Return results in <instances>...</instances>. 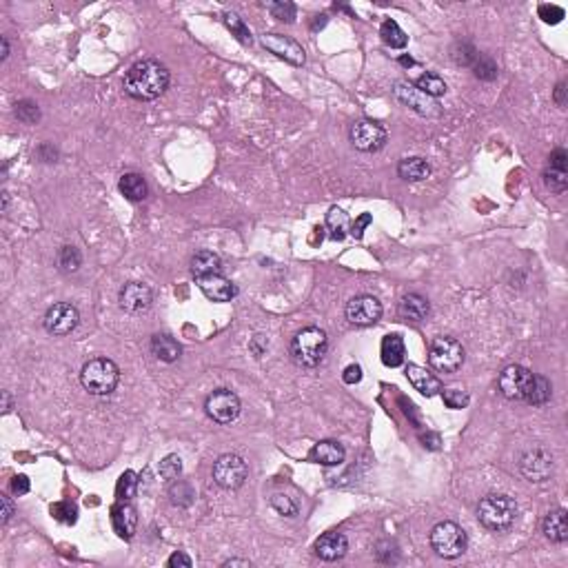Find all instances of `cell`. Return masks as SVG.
<instances>
[{
  "label": "cell",
  "mask_w": 568,
  "mask_h": 568,
  "mask_svg": "<svg viewBox=\"0 0 568 568\" xmlns=\"http://www.w3.org/2000/svg\"><path fill=\"white\" fill-rule=\"evenodd\" d=\"M169 69L158 60H140L124 76V91L136 100H156L169 87Z\"/></svg>",
  "instance_id": "obj_1"
},
{
  "label": "cell",
  "mask_w": 568,
  "mask_h": 568,
  "mask_svg": "<svg viewBox=\"0 0 568 568\" xmlns=\"http://www.w3.org/2000/svg\"><path fill=\"white\" fill-rule=\"evenodd\" d=\"M328 349V338L320 326H306L302 331L296 333L291 340V358L298 366L304 369H316L322 364L324 355Z\"/></svg>",
  "instance_id": "obj_2"
},
{
  "label": "cell",
  "mask_w": 568,
  "mask_h": 568,
  "mask_svg": "<svg viewBox=\"0 0 568 568\" xmlns=\"http://www.w3.org/2000/svg\"><path fill=\"white\" fill-rule=\"evenodd\" d=\"M80 382L85 391H89L91 395H98V397L112 395L120 382V369L114 360L94 358L82 366Z\"/></svg>",
  "instance_id": "obj_3"
},
{
  "label": "cell",
  "mask_w": 568,
  "mask_h": 568,
  "mask_svg": "<svg viewBox=\"0 0 568 568\" xmlns=\"http://www.w3.org/2000/svg\"><path fill=\"white\" fill-rule=\"evenodd\" d=\"M518 518V504L513 498L508 495H491L482 498L480 506H478V520L484 528L493 530V533H504L513 524H515Z\"/></svg>",
  "instance_id": "obj_4"
},
{
  "label": "cell",
  "mask_w": 568,
  "mask_h": 568,
  "mask_svg": "<svg viewBox=\"0 0 568 568\" xmlns=\"http://www.w3.org/2000/svg\"><path fill=\"white\" fill-rule=\"evenodd\" d=\"M468 546V537L455 522H439L431 530V548L444 559L460 557Z\"/></svg>",
  "instance_id": "obj_5"
},
{
  "label": "cell",
  "mask_w": 568,
  "mask_h": 568,
  "mask_svg": "<svg viewBox=\"0 0 568 568\" xmlns=\"http://www.w3.org/2000/svg\"><path fill=\"white\" fill-rule=\"evenodd\" d=\"M429 364L437 373H455L464 364V346L455 338L439 336L429 346Z\"/></svg>",
  "instance_id": "obj_6"
},
{
  "label": "cell",
  "mask_w": 568,
  "mask_h": 568,
  "mask_svg": "<svg viewBox=\"0 0 568 568\" xmlns=\"http://www.w3.org/2000/svg\"><path fill=\"white\" fill-rule=\"evenodd\" d=\"M249 478V466L240 455H220L215 464H213V480L218 486H223L225 491H235L240 488Z\"/></svg>",
  "instance_id": "obj_7"
},
{
  "label": "cell",
  "mask_w": 568,
  "mask_h": 568,
  "mask_svg": "<svg viewBox=\"0 0 568 568\" xmlns=\"http://www.w3.org/2000/svg\"><path fill=\"white\" fill-rule=\"evenodd\" d=\"M533 377L535 373L528 371L526 366L522 364H510L500 373L498 377V389L506 400H515V402H524L530 387H533Z\"/></svg>",
  "instance_id": "obj_8"
},
{
  "label": "cell",
  "mask_w": 568,
  "mask_h": 568,
  "mask_svg": "<svg viewBox=\"0 0 568 568\" xmlns=\"http://www.w3.org/2000/svg\"><path fill=\"white\" fill-rule=\"evenodd\" d=\"M242 411L240 397L229 389H215L205 400V413L213 419L215 424H231L237 419Z\"/></svg>",
  "instance_id": "obj_9"
},
{
  "label": "cell",
  "mask_w": 568,
  "mask_h": 568,
  "mask_svg": "<svg viewBox=\"0 0 568 568\" xmlns=\"http://www.w3.org/2000/svg\"><path fill=\"white\" fill-rule=\"evenodd\" d=\"M389 136L387 129L382 124L373 122V120H358L351 127V142L358 151L364 154H375L380 151L384 144H387Z\"/></svg>",
  "instance_id": "obj_10"
},
{
  "label": "cell",
  "mask_w": 568,
  "mask_h": 568,
  "mask_svg": "<svg viewBox=\"0 0 568 568\" xmlns=\"http://www.w3.org/2000/svg\"><path fill=\"white\" fill-rule=\"evenodd\" d=\"M45 328L53 336H67L80 324V314L71 302H56L47 309L45 314Z\"/></svg>",
  "instance_id": "obj_11"
},
{
  "label": "cell",
  "mask_w": 568,
  "mask_h": 568,
  "mask_svg": "<svg viewBox=\"0 0 568 568\" xmlns=\"http://www.w3.org/2000/svg\"><path fill=\"white\" fill-rule=\"evenodd\" d=\"M520 471L528 482H546L553 473V455L544 449H530L522 455Z\"/></svg>",
  "instance_id": "obj_12"
},
{
  "label": "cell",
  "mask_w": 568,
  "mask_h": 568,
  "mask_svg": "<svg viewBox=\"0 0 568 568\" xmlns=\"http://www.w3.org/2000/svg\"><path fill=\"white\" fill-rule=\"evenodd\" d=\"M395 98L407 105L409 109H413L415 114L427 116V118H435L439 116V107L433 98H429L427 94H422L419 89H415L409 82H395Z\"/></svg>",
  "instance_id": "obj_13"
},
{
  "label": "cell",
  "mask_w": 568,
  "mask_h": 568,
  "mask_svg": "<svg viewBox=\"0 0 568 568\" xmlns=\"http://www.w3.org/2000/svg\"><path fill=\"white\" fill-rule=\"evenodd\" d=\"M382 318V302L373 296H355L346 304V320L355 326H371Z\"/></svg>",
  "instance_id": "obj_14"
},
{
  "label": "cell",
  "mask_w": 568,
  "mask_h": 568,
  "mask_svg": "<svg viewBox=\"0 0 568 568\" xmlns=\"http://www.w3.org/2000/svg\"><path fill=\"white\" fill-rule=\"evenodd\" d=\"M262 47L271 53H276L278 58L286 60L289 65H296V67H302L304 65V49L289 38V36H282V33H264L262 36Z\"/></svg>",
  "instance_id": "obj_15"
},
{
  "label": "cell",
  "mask_w": 568,
  "mask_h": 568,
  "mask_svg": "<svg viewBox=\"0 0 568 568\" xmlns=\"http://www.w3.org/2000/svg\"><path fill=\"white\" fill-rule=\"evenodd\" d=\"M118 302L127 314H144L154 302V291L144 282H127L120 289Z\"/></svg>",
  "instance_id": "obj_16"
},
{
  "label": "cell",
  "mask_w": 568,
  "mask_h": 568,
  "mask_svg": "<svg viewBox=\"0 0 568 568\" xmlns=\"http://www.w3.org/2000/svg\"><path fill=\"white\" fill-rule=\"evenodd\" d=\"M544 185L553 193H564L568 189V154L562 146L551 154L544 169Z\"/></svg>",
  "instance_id": "obj_17"
},
{
  "label": "cell",
  "mask_w": 568,
  "mask_h": 568,
  "mask_svg": "<svg viewBox=\"0 0 568 568\" xmlns=\"http://www.w3.org/2000/svg\"><path fill=\"white\" fill-rule=\"evenodd\" d=\"M112 524H114V530L118 533V537H122V540L134 537L136 526H138V510L134 508V504L129 500H120L112 508Z\"/></svg>",
  "instance_id": "obj_18"
},
{
  "label": "cell",
  "mask_w": 568,
  "mask_h": 568,
  "mask_svg": "<svg viewBox=\"0 0 568 568\" xmlns=\"http://www.w3.org/2000/svg\"><path fill=\"white\" fill-rule=\"evenodd\" d=\"M200 291L213 302H231L235 298L237 289L233 286L231 280H227L223 273H215V276H205V278H195Z\"/></svg>",
  "instance_id": "obj_19"
},
{
  "label": "cell",
  "mask_w": 568,
  "mask_h": 568,
  "mask_svg": "<svg viewBox=\"0 0 568 568\" xmlns=\"http://www.w3.org/2000/svg\"><path fill=\"white\" fill-rule=\"evenodd\" d=\"M349 551V540L342 533H324L316 542V555L324 562H338Z\"/></svg>",
  "instance_id": "obj_20"
},
{
  "label": "cell",
  "mask_w": 568,
  "mask_h": 568,
  "mask_svg": "<svg viewBox=\"0 0 568 568\" xmlns=\"http://www.w3.org/2000/svg\"><path fill=\"white\" fill-rule=\"evenodd\" d=\"M407 377L413 384V389L419 391L422 395H427V397H433V395H437L439 391H442V382H439L433 373H429L427 369H422V366H417V364H409L407 366Z\"/></svg>",
  "instance_id": "obj_21"
},
{
  "label": "cell",
  "mask_w": 568,
  "mask_h": 568,
  "mask_svg": "<svg viewBox=\"0 0 568 568\" xmlns=\"http://www.w3.org/2000/svg\"><path fill=\"white\" fill-rule=\"evenodd\" d=\"M397 309H400V316L411 322H422L431 314L429 300L424 296H419V293H407V296L400 300Z\"/></svg>",
  "instance_id": "obj_22"
},
{
  "label": "cell",
  "mask_w": 568,
  "mask_h": 568,
  "mask_svg": "<svg viewBox=\"0 0 568 568\" xmlns=\"http://www.w3.org/2000/svg\"><path fill=\"white\" fill-rule=\"evenodd\" d=\"M311 457L314 462L322 464V466H338L344 462L346 451L340 442H333V439H324V442H318L311 451Z\"/></svg>",
  "instance_id": "obj_23"
},
{
  "label": "cell",
  "mask_w": 568,
  "mask_h": 568,
  "mask_svg": "<svg viewBox=\"0 0 568 568\" xmlns=\"http://www.w3.org/2000/svg\"><path fill=\"white\" fill-rule=\"evenodd\" d=\"M544 535L551 540V542H566L568 540V513L564 508H555L551 510L548 515L544 518Z\"/></svg>",
  "instance_id": "obj_24"
},
{
  "label": "cell",
  "mask_w": 568,
  "mask_h": 568,
  "mask_svg": "<svg viewBox=\"0 0 568 568\" xmlns=\"http://www.w3.org/2000/svg\"><path fill=\"white\" fill-rule=\"evenodd\" d=\"M397 176L407 182H422L431 176V164L419 156L404 158L397 164Z\"/></svg>",
  "instance_id": "obj_25"
},
{
  "label": "cell",
  "mask_w": 568,
  "mask_h": 568,
  "mask_svg": "<svg viewBox=\"0 0 568 568\" xmlns=\"http://www.w3.org/2000/svg\"><path fill=\"white\" fill-rule=\"evenodd\" d=\"M191 273L195 278H205V276H215V273H223V260L220 255L213 251H198L191 260Z\"/></svg>",
  "instance_id": "obj_26"
},
{
  "label": "cell",
  "mask_w": 568,
  "mask_h": 568,
  "mask_svg": "<svg viewBox=\"0 0 568 568\" xmlns=\"http://www.w3.org/2000/svg\"><path fill=\"white\" fill-rule=\"evenodd\" d=\"M404 355H407V346H404V340L400 336H387L382 340V362L395 369V366H402L404 364Z\"/></svg>",
  "instance_id": "obj_27"
},
{
  "label": "cell",
  "mask_w": 568,
  "mask_h": 568,
  "mask_svg": "<svg viewBox=\"0 0 568 568\" xmlns=\"http://www.w3.org/2000/svg\"><path fill=\"white\" fill-rule=\"evenodd\" d=\"M118 189L132 203H140L149 193V187H146V182L140 173H124L118 182Z\"/></svg>",
  "instance_id": "obj_28"
},
{
  "label": "cell",
  "mask_w": 568,
  "mask_h": 568,
  "mask_svg": "<svg viewBox=\"0 0 568 568\" xmlns=\"http://www.w3.org/2000/svg\"><path fill=\"white\" fill-rule=\"evenodd\" d=\"M151 351L162 362H176L182 355V346L171 336H164V333L160 336L158 333V336L151 338Z\"/></svg>",
  "instance_id": "obj_29"
},
{
  "label": "cell",
  "mask_w": 568,
  "mask_h": 568,
  "mask_svg": "<svg viewBox=\"0 0 568 568\" xmlns=\"http://www.w3.org/2000/svg\"><path fill=\"white\" fill-rule=\"evenodd\" d=\"M553 395V387H551V382H548L544 375H535L533 377V387H530L528 395L524 402H528V404H533V407H544L548 400H551Z\"/></svg>",
  "instance_id": "obj_30"
},
{
  "label": "cell",
  "mask_w": 568,
  "mask_h": 568,
  "mask_svg": "<svg viewBox=\"0 0 568 568\" xmlns=\"http://www.w3.org/2000/svg\"><path fill=\"white\" fill-rule=\"evenodd\" d=\"M415 89H419L422 94H427L429 98H439L446 94V82L437 76V73H424L415 80Z\"/></svg>",
  "instance_id": "obj_31"
},
{
  "label": "cell",
  "mask_w": 568,
  "mask_h": 568,
  "mask_svg": "<svg viewBox=\"0 0 568 568\" xmlns=\"http://www.w3.org/2000/svg\"><path fill=\"white\" fill-rule=\"evenodd\" d=\"M380 33H382V41L387 43L391 49H404L409 43V36L400 29V25L395 21H384Z\"/></svg>",
  "instance_id": "obj_32"
},
{
  "label": "cell",
  "mask_w": 568,
  "mask_h": 568,
  "mask_svg": "<svg viewBox=\"0 0 568 568\" xmlns=\"http://www.w3.org/2000/svg\"><path fill=\"white\" fill-rule=\"evenodd\" d=\"M326 229L331 231L333 240H344L346 231H349V215H346L342 209L333 207L326 213Z\"/></svg>",
  "instance_id": "obj_33"
},
{
  "label": "cell",
  "mask_w": 568,
  "mask_h": 568,
  "mask_svg": "<svg viewBox=\"0 0 568 568\" xmlns=\"http://www.w3.org/2000/svg\"><path fill=\"white\" fill-rule=\"evenodd\" d=\"M225 25L231 29V33L235 36L237 41L245 43V45H251V31H249V27L242 23V18H240V16L233 14V11H227V14H225Z\"/></svg>",
  "instance_id": "obj_34"
},
{
  "label": "cell",
  "mask_w": 568,
  "mask_h": 568,
  "mask_svg": "<svg viewBox=\"0 0 568 568\" xmlns=\"http://www.w3.org/2000/svg\"><path fill=\"white\" fill-rule=\"evenodd\" d=\"M14 114H16L18 120L25 122V124H36V122L41 120V109H38V105H36L33 100H21V102H16Z\"/></svg>",
  "instance_id": "obj_35"
},
{
  "label": "cell",
  "mask_w": 568,
  "mask_h": 568,
  "mask_svg": "<svg viewBox=\"0 0 568 568\" xmlns=\"http://www.w3.org/2000/svg\"><path fill=\"white\" fill-rule=\"evenodd\" d=\"M160 478L162 480H167V482H176L180 478V473H182V460L178 455H167L164 460L160 462Z\"/></svg>",
  "instance_id": "obj_36"
},
{
  "label": "cell",
  "mask_w": 568,
  "mask_h": 568,
  "mask_svg": "<svg viewBox=\"0 0 568 568\" xmlns=\"http://www.w3.org/2000/svg\"><path fill=\"white\" fill-rule=\"evenodd\" d=\"M471 67H473V73L480 80H495L498 78V65L486 56H478Z\"/></svg>",
  "instance_id": "obj_37"
},
{
  "label": "cell",
  "mask_w": 568,
  "mask_h": 568,
  "mask_svg": "<svg viewBox=\"0 0 568 568\" xmlns=\"http://www.w3.org/2000/svg\"><path fill=\"white\" fill-rule=\"evenodd\" d=\"M271 506L276 508L280 515H284V518H296L298 510H300L298 502L293 500V498H289V495H282V493H276V495L271 498Z\"/></svg>",
  "instance_id": "obj_38"
},
{
  "label": "cell",
  "mask_w": 568,
  "mask_h": 568,
  "mask_svg": "<svg viewBox=\"0 0 568 568\" xmlns=\"http://www.w3.org/2000/svg\"><path fill=\"white\" fill-rule=\"evenodd\" d=\"M58 262L65 271H78L82 264V255L76 247H63L58 253Z\"/></svg>",
  "instance_id": "obj_39"
},
{
  "label": "cell",
  "mask_w": 568,
  "mask_h": 568,
  "mask_svg": "<svg viewBox=\"0 0 568 568\" xmlns=\"http://www.w3.org/2000/svg\"><path fill=\"white\" fill-rule=\"evenodd\" d=\"M193 498H195V493H193L191 484L176 480V484L171 486V502L178 506H189L193 502Z\"/></svg>",
  "instance_id": "obj_40"
},
{
  "label": "cell",
  "mask_w": 568,
  "mask_h": 568,
  "mask_svg": "<svg viewBox=\"0 0 568 568\" xmlns=\"http://www.w3.org/2000/svg\"><path fill=\"white\" fill-rule=\"evenodd\" d=\"M267 7L273 14V18H278V21H284V23L296 21V5H293V3H286V0H276V3H269Z\"/></svg>",
  "instance_id": "obj_41"
},
{
  "label": "cell",
  "mask_w": 568,
  "mask_h": 568,
  "mask_svg": "<svg viewBox=\"0 0 568 568\" xmlns=\"http://www.w3.org/2000/svg\"><path fill=\"white\" fill-rule=\"evenodd\" d=\"M136 488H138V475L134 471L122 473V478L118 482V498L120 500H132L136 495Z\"/></svg>",
  "instance_id": "obj_42"
},
{
  "label": "cell",
  "mask_w": 568,
  "mask_h": 568,
  "mask_svg": "<svg viewBox=\"0 0 568 568\" xmlns=\"http://www.w3.org/2000/svg\"><path fill=\"white\" fill-rule=\"evenodd\" d=\"M51 513L56 515V520H60L65 524H73V522H76V515H78L76 506H73L71 502H58L56 506L51 508Z\"/></svg>",
  "instance_id": "obj_43"
},
{
  "label": "cell",
  "mask_w": 568,
  "mask_h": 568,
  "mask_svg": "<svg viewBox=\"0 0 568 568\" xmlns=\"http://www.w3.org/2000/svg\"><path fill=\"white\" fill-rule=\"evenodd\" d=\"M442 397H444V404L449 409H464L468 404V395L464 391H457V389H446L442 391Z\"/></svg>",
  "instance_id": "obj_44"
},
{
  "label": "cell",
  "mask_w": 568,
  "mask_h": 568,
  "mask_svg": "<svg viewBox=\"0 0 568 568\" xmlns=\"http://www.w3.org/2000/svg\"><path fill=\"white\" fill-rule=\"evenodd\" d=\"M540 18L544 23H562V18H564V9L557 7V5H540Z\"/></svg>",
  "instance_id": "obj_45"
},
{
  "label": "cell",
  "mask_w": 568,
  "mask_h": 568,
  "mask_svg": "<svg viewBox=\"0 0 568 568\" xmlns=\"http://www.w3.org/2000/svg\"><path fill=\"white\" fill-rule=\"evenodd\" d=\"M267 349H269V342H267L264 336H255V338L251 340V344H249V351H251L255 358H262V355L267 353Z\"/></svg>",
  "instance_id": "obj_46"
},
{
  "label": "cell",
  "mask_w": 568,
  "mask_h": 568,
  "mask_svg": "<svg viewBox=\"0 0 568 568\" xmlns=\"http://www.w3.org/2000/svg\"><path fill=\"white\" fill-rule=\"evenodd\" d=\"M342 380H344L346 384H358V382L362 380V366H360V364H349V366H346V369H344Z\"/></svg>",
  "instance_id": "obj_47"
},
{
  "label": "cell",
  "mask_w": 568,
  "mask_h": 568,
  "mask_svg": "<svg viewBox=\"0 0 568 568\" xmlns=\"http://www.w3.org/2000/svg\"><path fill=\"white\" fill-rule=\"evenodd\" d=\"M11 491H14V495H25V493H29V480L25 478V475H16V478L11 480Z\"/></svg>",
  "instance_id": "obj_48"
},
{
  "label": "cell",
  "mask_w": 568,
  "mask_h": 568,
  "mask_svg": "<svg viewBox=\"0 0 568 568\" xmlns=\"http://www.w3.org/2000/svg\"><path fill=\"white\" fill-rule=\"evenodd\" d=\"M0 506H3V510H0V522H3V526L11 520V515H14V502H11V498L9 495H0Z\"/></svg>",
  "instance_id": "obj_49"
},
{
  "label": "cell",
  "mask_w": 568,
  "mask_h": 568,
  "mask_svg": "<svg viewBox=\"0 0 568 568\" xmlns=\"http://www.w3.org/2000/svg\"><path fill=\"white\" fill-rule=\"evenodd\" d=\"M167 564H169L171 568H180V566H182V568H191V566H193V559H191L187 553H173V555L169 557Z\"/></svg>",
  "instance_id": "obj_50"
},
{
  "label": "cell",
  "mask_w": 568,
  "mask_h": 568,
  "mask_svg": "<svg viewBox=\"0 0 568 568\" xmlns=\"http://www.w3.org/2000/svg\"><path fill=\"white\" fill-rule=\"evenodd\" d=\"M366 225H371V213H362L355 223H353V227H351V235H355V237H362V233H364V227Z\"/></svg>",
  "instance_id": "obj_51"
},
{
  "label": "cell",
  "mask_w": 568,
  "mask_h": 568,
  "mask_svg": "<svg viewBox=\"0 0 568 568\" xmlns=\"http://www.w3.org/2000/svg\"><path fill=\"white\" fill-rule=\"evenodd\" d=\"M38 156L45 162H53V160H56V149H53V146H49V144H43L41 149H38Z\"/></svg>",
  "instance_id": "obj_52"
},
{
  "label": "cell",
  "mask_w": 568,
  "mask_h": 568,
  "mask_svg": "<svg viewBox=\"0 0 568 568\" xmlns=\"http://www.w3.org/2000/svg\"><path fill=\"white\" fill-rule=\"evenodd\" d=\"M566 82H559L557 85V89H555V102H557V107H566Z\"/></svg>",
  "instance_id": "obj_53"
},
{
  "label": "cell",
  "mask_w": 568,
  "mask_h": 568,
  "mask_svg": "<svg viewBox=\"0 0 568 568\" xmlns=\"http://www.w3.org/2000/svg\"><path fill=\"white\" fill-rule=\"evenodd\" d=\"M11 411V395L9 391H3V413H9Z\"/></svg>",
  "instance_id": "obj_54"
},
{
  "label": "cell",
  "mask_w": 568,
  "mask_h": 568,
  "mask_svg": "<svg viewBox=\"0 0 568 568\" xmlns=\"http://www.w3.org/2000/svg\"><path fill=\"white\" fill-rule=\"evenodd\" d=\"M223 566H245V568H249L251 562H247V559H227Z\"/></svg>",
  "instance_id": "obj_55"
},
{
  "label": "cell",
  "mask_w": 568,
  "mask_h": 568,
  "mask_svg": "<svg viewBox=\"0 0 568 568\" xmlns=\"http://www.w3.org/2000/svg\"><path fill=\"white\" fill-rule=\"evenodd\" d=\"M0 45H3V53H0V58L7 60V56H9V43H7L5 36H3V38H0Z\"/></svg>",
  "instance_id": "obj_56"
},
{
  "label": "cell",
  "mask_w": 568,
  "mask_h": 568,
  "mask_svg": "<svg viewBox=\"0 0 568 568\" xmlns=\"http://www.w3.org/2000/svg\"><path fill=\"white\" fill-rule=\"evenodd\" d=\"M7 205H9V193L3 191V211H7Z\"/></svg>",
  "instance_id": "obj_57"
},
{
  "label": "cell",
  "mask_w": 568,
  "mask_h": 568,
  "mask_svg": "<svg viewBox=\"0 0 568 568\" xmlns=\"http://www.w3.org/2000/svg\"><path fill=\"white\" fill-rule=\"evenodd\" d=\"M400 63L404 65V67H413V65H415V63H413L411 58H407V56H404V58H400Z\"/></svg>",
  "instance_id": "obj_58"
}]
</instances>
